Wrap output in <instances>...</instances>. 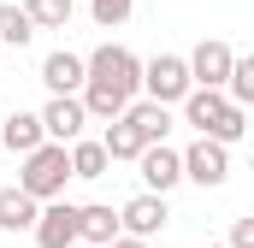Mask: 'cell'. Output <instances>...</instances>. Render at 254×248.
Segmentation results:
<instances>
[{
  "label": "cell",
  "mask_w": 254,
  "mask_h": 248,
  "mask_svg": "<svg viewBox=\"0 0 254 248\" xmlns=\"http://www.w3.org/2000/svg\"><path fill=\"white\" fill-rule=\"evenodd\" d=\"M243 113H249V107H237L225 89H201V83H195L190 95H184V124H195V136H219L225 148L249 136Z\"/></svg>",
  "instance_id": "obj_1"
},
{
  "label": "cell",
  "mask_w": 254,
  "mask_h": 248,
  "mask_svg": "<svg viewBox=\"0 0 254 248\" xmlns=\"http://www.w3.org/2000/svg\"><path fill=\"white\" fill-rule=\"evenodd\" d=\"M71 178H77V172H71V142H54V136H48L36 154H24V172H18V184L30 189L36 201H60Z\"/></svg>",
  "instance_id": "obj_2"
},
{
  "label": "cell",
  "mask_w": 254,
  "mask_h": 248,
  "mask_svg": "<svg viewBox=\"0 0 254 248\" xmlns=\"http://www.w3.org/2000/svg\"><path fill=\"white\" fill-rule=\"evenodd\" d=\"M142 89H148V101L184 107V95L195 89V71L184 54H154V60H142Z\"/></svg>",
  "instance_id": "obj_3"
},
{
  "label": "cell",
  "mask_w": 254,
  "mask_h": 248,
  "mask_svg": "<svg viewBox=\"0 0 254 248\" xmlns=\"http://www.w3.org/2000/svg\"><path fill=\"white\" fill-rule=\"evenodd\" d=\"M89 83H107V89H119L136 101V89H142V60L119 48V42H101L95 54H89Z\"/></svg>",
  "instance_id": "obj_4"
},
{
  "label": "cell",
  "mask_w": 254,
  "mask_h": 248,
  "mask_svg": "<svg viewBox=\"0 0 254 248\" xmlns=\"http://www.w3.org/2000/svg\"><path fill=\"white\" fill-rule=\"evenodd\" d=\"M184 178L201 189H219L231 178V148L219 142V136H195L190 148H184Z\"/></svg>",
  "instance_id": "obj_5"
},
{
  "label": "cell",
  "mask_w": 254,
  "mask_h": 248,
  "mask_svg": "<svg viewBox=\"0 0 254 248\" xmlns=\"http://www.w3.org/2000/svg\"><path fill=\"white\" fill-rule=\"evenodd\" d=\"M36 243L42 248H71L83 243V207H71V201H42V219H36Z\"/></svg>",
  "instance_id": "obj_6"
},
{
  "label": "cell",
  "mask_w": 254,
  "mask_h": 248,
  "mask_svg": "<svg viewBox=\"0 0 254 248\" xmlns=\"http://www.w3.org/2000/svg\"><path fill=\"white\" fill-rule=\"evenodd\" d=\"M136 172H142V189L172 195V189L184 184V154H178V148H166V142H148V148L136 154Z\"/></svg>",
  "instance_id": "obj_7"
},
{
  "label": "cell",
  "mask_w": 254,
  "mask_h": 248,
  "mask_svg": "<svg viewBox=\"0 0 254 248\" xmlns=\"http://www.w3.org/2000/svg\"><path fill=\"white\" fill-rule=\"evenodd\" d=\"M231 65H237V54H231V42H219V36L195 42V54H190V71H195L201 89H225V83H231Z\"/></svg>",
  "instance_id": "obj_8"
},
{
  "label": "cell",
  "mask_w": 254,
  "mask_h": 248,
  "mask_svg": "<svg viewBox=\"0 0 254 248\" xmlns=\"http://www.w3.org/2000/svg\"><path fill=\"white\" fill-rule=\"evenodd\" d=\"M119 219H125L130 237H154V231H166V225H172V207H166V195H160V189H142L136 201L119 207Z\"/></svg>",
  "instance_id": "obj_9"
},
{
  "label": "cell",
  "mask_w": 254,
  "mask_h": 248,
  "mask_svg": "<svg viewBox=\"0 0 254 248\" xmlns=\"http://www.w3.org/2000/svg\"><path fill=\"white\" fill-rule=\"evenodd\" d=\"M42 83H48L54 95H83V83H89V60L71 54V48H54V54L42 60Z\"/></svg>",
  "instance_id": "obj_10"
},
{
  "label": "cell",
  "mask_w": 254,
  "mask_h": 248,
  "mask_svg": "<svg viewBox=\"0 0 254 248\" xmlns=\"http://www.w3.org/2000/svg\"><path fill=\"white\" fill-rule=\"evenodd\" d=\"M42 124H48V136H54V142H77V136H83V124H89L83 95H54V101L42 107Z\"/></svg>",
  "instance_id": "obj_11"
},
{
  "label": "cell",
  "mask_w": 254,
  "mask_h": 248,
  "mask_svg": "<svg viewBox=\"0 0 254 248\" xmlns=\"http://www.w3.org/2000/svg\"><path fill=\"white\" fill-rule=\"evenodd\" d=\"M36 219H42V201H36L24 184L0 189V231H6V237H18V231H36Z\"/></svg>",
  "instance_id": "obj_12"
},
{
  "label": "cell",
  "mask_w": 254,
  "mask_h": 248,
  "mask_svg": "<svg viewBox=\"0 0 254 248\" xmlns=\"http://www.w3.org/2000/svg\"><path fill=\"white\" fill-rule=\"evenodd\" d=\"M0 142L24 160V154H36L42 142H48V124H42V113H6V124H0Z\"/></svg>",
  "instance_id": "obj_13"
},
{
  "label": "cell",
  "mask_w": 254,
  "mask_h": 248,
  "mask_svg": "<svg viewBox=\"0 0 254 248\" xmlns=\"http://www.w3.org/2000/svg\"><path fill=\"white\" fill-rule=\"evenodd\" d=\"M107 166H113V154H107V142H101V136H95V142H89V136H77V142H71V172H77L83 184L107 178Z\"/></svg>",
  "instance_id": "obj_14"
},
{
  "label": "cell",
  "mask_w": 254,
  "mask_h": 248,
  "mask_svg": "<svg viewBox=\"0 0 254 248\" xmlns=\"http://www.w3.org/2000/svg\"><path fill=\"white\" fill-rule=\"evenodd\" d=\"M125 119L136 124L148 142H166V130H172V107H166V101H130Z\"/></svg>",
  "instance_id": "obj_15"
},
{
  "label": "cell",
  "mask_w": 254,
  "mask_h": 248,
  "mask_svg": "<svg viewBox=\"0 0 254 248\" xmlns=\"http://www.w3.org/2000/svg\"><path fill=\"white\" fill-rule=\"evenodd\" d=\"M119 231H125V219H119L113 207H101V201H89V207H83V243L113 248V243H119Z\"/></svg>",
  "instance_id": "obj_16"
},
{
  "label": "cell",
  "mask_w": 254,
  "mask_h": 248,
  "mask_svg": "<svg viewBox=\"0 0 254 248\" xmlns=\"http://www.w3.org/2000/svg\"><path fill=\"white\" fill-rule=\"evenodd\" d=\"M101 142H107V154H113V160H136V154L148 148V136H142V130H136V124L125 119V113L107 124V130H101Z\"/></svg>",
  "instance_id": "obj_17"
},
{
  "label": "cell",
  "mask_w": 254,
  "mask_h": 248,
  "mask_svg": "<svg viewBox=\"0 0 254 248\" xmlns=\"http://www.w3.org/2000/svg\"><path fill=\"white\" fill-rule=\"evenodd\" d=\"M30 36H36V18L24 6L0 0V48H30Z\"/></svg>",
  "instance_id": "obj_18"
},
{
  "label": "cell",
  "mask_w": 254,
  "mask_h": 248,
  "mask_svg": "<svg viewBox=\"0 0 254 248\" xmlns=\"http://www.w3.org/2000/svg\"><path fill=\"white\" fill-rule=\"evenodd\" d=\"M83 107H89V119L113 124L119 113L130 107V95H119V89H107V83H83Z\"/></svg>",
  "instance_id": "obj_19"
},
{
  "label": "cell",
  "mask_w": 254,
  "mask_h": 248,
  "mask_svg": "<svg viewBox=\"0 0 254 248\" xmlns=\"http://www.w3.org/2000/svg\"><path fill=\"white\" fill-rule=\"evenodd\" d=\"M24 12L36 18V30H65L71 12H77V0H24Z\"/></svg>",
  "instance_id": "obj_20"
},
{
  "label": "cell",
  "mask_w": 254,
  "mask_h": 248,
  "mask_svg": "<svg viewBox=\"0 0 254 248\" xmlns=\"http://www.w3.org/2000/svg\"><path fill=\"white\" fill-rule=\"evenodd\" d=\"M225 95H231L237 107H254V54H237V65H231V83H225Z\"/></svg>",
  "instance_id": "obj_21"
},
{
  "label": "cell",
  "mask_w": 254,
  "mask_h": 248,
  "mask_svg": "<svg viewBox=\"0 0 254 248\" xmlns=\"http://www.w3.org/2000/svg\"><path fill=\"white\" fill-rule=\"evenodd\" d=\"M130 6H136V0H89V18H95L101 30H119L130 18Z\"/></svg>",
  "instance_id": "obj_22"
},
{
  "label": "cell",
  "mask_w": 254,
  "mask_h": 248,
  "mask_svg": "<svg viewBox=\"0 0 254 248\" xmlns=\"http://www.w3.org/2000/svg\"><path fill=\"white\" fill-rule=\"evenodd\" d=\"M231 248H254V213H243V219L231 225Z\"/></svg>",
  "instance_id": "obj_23"
},
{
  "label": "cell",
  "mask_w": 254,
  "mask_h": 248,
  "mask_svg": "<svg viewBox=\"0 0 254 248\" xmlns=\"http://www.w3.org/2000/svg\"><path fill=\"white\" fill-rule=\"evenodd\" d=\"M113 248H148V237H130V231H119V243Z\"/></svg>",
  "instance_id": "obj_24"
},
{
  "label": "cell",
  "mask_w": 254,
  "mask_h": 248,
  "mask_svg": "<svg viewBox=\"0 0 254 248\" xmlns=\"http://www.w3.org/2000/svg\"><path fill=\"white\" fill-rule=\"evenodd\" d=\"M71 248H101V243H71Z\"/></svg>",
  "instance_id": "obj_25"
},
{
  "label": "cell",
  "mask_w": 254,
  "mask_h": 248,
  "mask_svg": "<svg viewBox=\"0 0 254 248\" xmlns=\"http://www.w3.org/2000/svg\"><path fill=\"white\" fill-rule=\"evenodd\" d=\"M207 248H231V243H207Z\"/></svg>",
  "instance_id": "obj_26"
},
{
  "label": "cell",
  "mask_w": 254,
  "mask_h": 248,
  "mask_svg": "<svg viewBox=\"0 0 254 248\" xmlns=\"http://www.w3.org/2000/svg\"><path fill=\"white\" fill-rule=\"evenodd\" d=\"M0 124H6V113H0Z\"/></svg>",
  "instance_id": "obj_27"
}]
</instances>
